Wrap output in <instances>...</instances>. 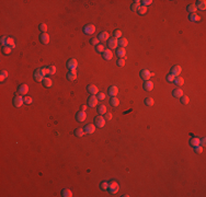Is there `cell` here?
<instances>
[{"label":"cell","mask_w":206,"mask_h":197,"mask_svg":"<svg viewBox=\"0 0 206 197\" xmlns=\"http://www.w3.org/2000/svg\"><path fill=\"white\" fill-rule=\"evenodd\" d=\"M119 183L115 181H112L111 183H109V187H108V190L110 192L111 194H116L117 192H119Z\"/></svg>","instance_id":"1"},{"label":"cell","mask_w":206,"mask_h":197,"mask_svg":"<svg viewBox=\"0 0 206 197\" xmlns=\"http://www.w3.org/2000/svg\"><path fill=\"white\" fill-rule=\"evenodd\" d=\"M108 47L109 49H116L117 46H119V39L114 38V37H111L108 39Z\"/></svg>","instance_id":"2"},{"label":"cell","mask_w":206,"mask_h":197,"mask_svg":"<svg viewBox=\"0 0 206 197\" xmlns=\"http://www.w3.org/2000/svg\"><path fill=\"white\" fill-rule=\"evenodd\" d=\"M95 26L93 25V24H87V25H84L83 26V33L84 34H87V35H92L93 33L95 32Z\"/></svg>","instance_id":"3"},{"label":"cell","mask_w":206,"mask_h":197,"mask_svg":"<svg viewBox=\"0 0 206 197\" xmlns=\"http://www.w3.org/2000/svg\"><path fill=\"white\" fill-rule=\"evenodd\" d=\"M44 78H45V75L43 74V72H42L41 68L36 69L35 72H34V79H35L36 82H43Z\"/></svg>","instance_id":"4"},{"label":"cell","mask_w":206,"mask_h":197,"mask_svg":"<svg viewBox=\"0 0 206 197\" xmlns=\"http://www.w3.org/2000/svg\"><path fill=\"white\" fill-rule=\"evenodd\" d=\"M28 92H29V86L26 83H22L18 87V93L20 95H25L28 94Z\"/></svg>","instance_id":"5"},{"label":"cell","mask_w":206,"mask_h":197,"mask_svg":"<svg viewBox=\"0 0 206 197\" xmlns=\"http://www.w3.org/2000/svg\"><path fill=\"white\" fill-rule=\"evenodd\" d=\"M94 125L98 128H102V127L105 126V118L102 116H96L94 118Z\"/></svg>","instance_id":"6"},{"label":"cell","mask_w":206,"mask_h":197,"mask_svg":"<svg viewBox=\"0 0 206 197\" xmlns=\"http://www.w3.org/2000/svg\"><path fill=\"white\" fill-rule=\"evenodd\" d=\"M23 103H24V98H22L20 94L19 95H14V98H13V105L14 106L21 107Z\"/></svg>","instance_id":"7"},{"label":"cell","mask_w":206,"mask_h":197,"mask_svg":"<svg viewBox=\"0 0 206 197\" xmlns=\"http://www.w3.org/2000/svg\"><path fill=\"white\" fill-rule=\"evenodd\" d=\"M181 71H182V68L179 65H175L170 69V75H172L175 78V77H179V75L181 74Z\"/></svg>","instance_id":"8"},{"label":"cell","mask_w":206,"mask_h":197,"mask_svg":"<svg viewBox=\"0 0 206 197\" xmlns=\"http://www.w3.org/2000/svg\"><path fill=\"white\" fill-rule=\"evenodd\" d=\"M78 67V61H77V59H75V58H71V59H69L68 61H67V68L69 69V70H75L76 68Z\"/></svg>","instance_id":"9"},{"label":"cell","mask_w":206,"mask_h":197,"mask_svg":"<svg viewBox=\"0 0 206 197\" xmlns=\"http://www.w3.org/2000/svg\"><path fill=\"white\" fill-rule=\"evenodd\" d=\"M139 75H140V78L143 79V80H145V81L149 80L150 77H151V72L148 70V69H143V70L139 72Z\"/></svg>","instance_id":"10"},{"label":"cell","mask_w":206,"mask_h":197,"mask_svg":"<svg viewBox=\"0 0 206 197\" xmlns=\"http://www.w3.org/2000/svg\"><path fill=\"white\" fill-rule=\"evenodd\" d=\"M87 91L90 93L91 95H95L99 93V90H98V87L94 86V84H89L87 87Z\"/></svg>","instance_id":"11"},{"label":"cell","mask_w":206,"mask_h":197,"mask_svg":"<svg viewBox=\"0 0 206 197\" xmlns=\"http://www.w3.org/2000/svg\"><path fill=\"white\" fill-rule=\"evenodd\" d=\"M109 37H110V34H109L108 32H105V31L100 32L99 35H98V38H99L100 42H108Z\"/></svg>","instance_id":"12"},{"label":"cell","mask_w":206,"mask_h":197,"mask_svg":"<svg viewBox=\"0 0 206 197\" xmlns=\"http://www.w3.org/2000/svg\"><path fill=\"white\" fill-rule=\"evenodd\" d=\"M88 105L90 107H94L98 105V98L95 95H91L89 99H88Z\"/></svg>","instance_id":"13"},{"label":"cell","mask_w":206,"mask_h":197,"mask_svg":"<svg viewBox=\"0 0 206 197\" xmlns=\"http://www.w3.org/2000/svg\"><path fill=\"white\" fill-rule=\"evenodd\" d=\"M86 118H87V114H86V112H83V111H80L76 114V119L80 123H82L83 120H86Z\"/></svg>","instance_id":"14"},{"label":"cell","mask_w":206,"mask_h":197,"mask_svg":"<svg viewBox=\"0 0 206 197\" xmlns=\"http://www.w3.org/2000/svg\"><path fill=\"white\" fill-rule=\"evenodd\" d=\"M94 130H95V125H93V124H88V125H86V127H84V133H86V134L91 135L94 133Z\"/></svg>","instance_id":"15"},{"label":"cell","mask_w":206,"mask_h":197,"mask_svg":"<svg viewBox=\"0 0 206 197\" xmlns=\"http://www.w3.org/2000/svg\"><path fill=\"white\" fill-rule=\"evenodd\" d=\"M40 41L42 44H48V42H49V35L47 33H41Z\"/></svg>","instance_id":"16"},{"label":"cell","mask_w":206,"mask_h":197,"mask_svg":"<svg viewBox=\"0 0 206 197\" xmlns=\"http://www.w3.org/2000/svg\"><path fill=\"white\" fill-rule=\"evenodd\" d=\"M102 54H103V58L105 60H111L113 58V53H112L111 49H105Z\"/></svg>","instance_id":"17"},{"label":"cell","mask_w":206,"mask_h":197,"mask_svg":"<svg viewBox=\"0 0 206 197\" xmlns=\"http://www.w3.org/2000/svg\"><path fill=\"white\" fill-rule=\"evenodd\" d=\"M108 93H109V94H110L111 96H116V95H117V93H119V89H117V87L112 86V87L109 88Z\"/></svg>","instance_id":"18"},{"label":"cell","mask_w":206,"mask_h":197,"mask_svg":"<svg viewBox=\"0 0 206 197\" xmlns=\"http://www.w3.org/2000/svg\"><path fill=\"white\" fill-rule=\"evenodd\" d=\"M126 55V50H125V48H123V47H119V48H116V56L119 57V58H124Z\"/></svg>","instance_id":"19"},{"label":"cell","mask_w":206,"mask_h":197,"mask_svg":"<svg viewBox=\"0 0 206 197\" xmlns=\"http://www.w3.org/2000/svg\"><path fill=\"white\" fill-rule=\"evenodd\" d=\"M67 79L69 81H74L77 79V72H76V70H70L67 72Z\"/></svg>","instance_id":"20"},{"label":"cell","mask_w":206,"mask_h":197,"mask_svg":"<svg viewBox=\"0 0 206 197\" xmlns=\"http://www.w3.org/2000/svg\"><path fill=\"white\" fill-rule=\"evenodd\" d=\"M143 88H144V90H146V91H151L153 89V83L151 82V81L147 80V81H145L144 82Z\"/></svg>","instance_id":"21"},{"label":"cell","mask_w":206,"mask_h":197,"mask_svg":"<svg viewBox=\"0 0 206 197\" xmlns=\"http://www.w3.org/2000/svg\"><path fill=\"white\" fill-rule=\"evenodd\" d=\"M195 6H196V8L199 9V10H203V11H204L205 9H206V1H205V0H197Z\"/></svg>","instance_id":"22"},{"label":"cell","mask_w":206,"mask_h":197,"mask_svg":"<svg viewBox=\"0 0 206 197\" xmlns=\"http://www.w3.org/2000/svg\"><path fill=\"white\" fill-rule=\"evenodd\" d=\"M172 95H173L174 98H181V96L183 95V91L181 89H179V88L173 89V91H172Z\"/></svg>","instance_id":"23"},{"label":"cell","mask_w":206,"mask_h":197,"mask_svg":"<svg viewBox=\"0 0 206 197\" xmlns=\"http://www.w3.org/2000/svg\"><path fill=\"white\" fill-rule=\"evenodd\" d=\"M43 84H44L45 88H52L53 87V81H52V79L45 77L44 80H43Z\"/></svg>","instance_id":"24"},{"label":"cell","mask_w":206,"mask_h":197,"mask_svg":"<svg viewBox=\"0 0 206 197\" xmlns=\"http://www.w3.org/2000/svg\"><path fill=\"white\" fill-rule=\"evenodd\" d=\"M189 20L193 21V22H198V21L201 20V18H199V16H198V14H196V13H190Z\"/></svg>","instance_id":"25"},{"label":"cell","mask_w":206,"mask_h":197,"mask_svg":"<svg viewBox=\"0 0 206 197\" xmlns=\"http://www.w3.org/2000/svg\"><path fill=\"white\" fill-rule=\"evenodd\" d=\"M110 104L112 105V106H114V107L119 106V104H120V101H119V99H117V98H115V96H111V100H110Z\"/></svg>","instance_id":"26"},{"label":"cell","mask_w":206,"mask_h":197,"mask_svg":"<svg viewBox=\"0 0 206 197\" xmlns=\"http://www.w3.org/2000/svg\"><path fill=\"white\" fill-rule=\"evenodd\" d=\"M127 44H128V41H127L126 38H124V37H121L119 39V46L120 47H123V48H125L127 46Z\"/></svg>","instance_id":"27"},{"label":"cell","mask_w":206,"mask_h":197,"mask_svg":"<svg viewBox=\"0 0 206 197\" xmlns=\"http://www.w3.org/2000/svg\"><path fill=\"white\" fill-rule=\"evenodd\" d=\"M62 196L63 197H71L72 196V192L68 188H64L62 190Z\"/></svg>","instance_id":"28"},{"label":"cell","mask_w":206,"mask_h":197,"mask_svg":"<svg viewBox=\"0 0 206 197\" xmlns=\"http://www.w3.org/2000/svg\"><path fill=\"white\" fill-rule=\"evenodd\" d=\"M74 134H75L76 137H82V136L84 135V129H82V128H77V129H75Z\"/></svg>","instance_id":"29"},{"label":"cell","mask_w":206,"mask_h":197,"mask_svg":"<svg viewBox=\"0 0 206 197\" xmlns=\"http://www.w3.org/2000/svg\"><path fill=\"white\" fill-rule=\"evenodd\" d=\"M140 7H141V6H140V1H137V0H136V1H134V4L132 5L131 8H132L133 11H136V12H137Z\"/></svg>","instance_id":"30"},{"label":"cell","mask_w":206,"mask_h":197,"mask_svg":"<svg viewBox=\"0 0 206 197\" xmlns=\"http://www.w3.org/2000/svg\"><path fill=\"white\" fill-rule=\"evenodd\" d=\"M173 82L177 84V86H183L184 84V79L182 77H175Z\"/></svg>","instance_id":"31"},{"label":"cell","mask_w":206,"mask_h":197,"mask_svg":"<svg viewBox=\"0 0 206 197\" xmlns=\"http://www.w3.org/2000/svg\"><path fill=\"white\" fill-rule=\"evenodd\" d=\"M190 145L192 147H195V146H198L199 145V138H197V137H194V138H192L190 140Z\"/></svg>","instance_id":"32"},{"label":"cell","mask_w":206,"mask_h":197,"mask_svg":"<svg viewBox=\"0 0 206 197\" xmlns=\"http://www.w3.org/2000/svg\"><path fill=\"white\" fill-rule=\"evenodd\" d=\"M186 9H187V11H189L190 13H195V11L197 10V8H196V6H195V5H193V4L187 6Z\"/></svg>","instance_id":"33"},{"label":"cell","mask_w":206,"mask_h":197,"mask_svg":"<svg viewBox=\"0 0 206 197\" xmlns=\"http://www.w3.org/2000/svg\"><path fill=\"white\" fill-rule=\"evenodd\" d=\"M98 113L100 115H104L105 113H107V106H104V105H100V106L98 107Z\"/></svg>","instance_id":"34"},{"label":"cell","mask_w":206,"mask_h":197,"mask_svg":"<svg viewBox=\"0 0 206 197\" xmlns=\"http://www.w3.org/2000/svg\"><path fill=\"white\" fill-rule=\"evenodd\" d=\"M144 103H145V105H147V106H151V105H153V100L148 96V98H146L144 100Z\"/></svg>","instance_id":"35"},{"label":"cell","mask_w":206,"mask_h":197,"mask_svg":"<svg viewBox=\"0 0 206 197\" xmlns=\"http://www.w3.org/2000/svg\"><path fill=\"white\" fill-rule=\"evenodd\" d=\"M38 30H40L42 33H46L47 32V25L45 23H40V25H38Z\"/></svg>","instance_id":"36"},{"label":"cell","mask_w":206,"mask_h":197,"mask_svg":"<svg viewBox=\"0 0 206 197\" xmlns=\"http://www.w3.org/2000/svg\"><path fill=\"white\" fill-rule=\"evenodd\" d=\"M113 37L116 38V39H120L121 37H122V32H121L120 30H115V31L113 32Z\"/></svg>","instance_id":"37"},{"label":"cell","mask_w":206,"mask_h":197,"mask_svg":"<svg viewBox=\"0 0 206 197\" xmlns=\"http://www.w3.org/2000/svg\"><path fill=\"white\" fill-rule=\"evenodd\" d=\"M8 78V71L7 70H1V72H0V80L4 81L5 79Z\"/></svg>","instance_id":"38"},{"label":"cell","mask_w":206,"mask_h":197,"mask_svg":"<svg viewBox=\"0 0 206 197\" xmlns=\"http://www.w3.org/2000/svg\"><path fill=\"white\" fill-rule=\"evenodd\" d=\"M7 46L11 47V48H14L16 47V43H14V39L12 37H8V45Z\"/></svg>","instance_id":"39"},{"label":"cell","mask_w":206,"mask_h":197,"mask_svg":"<svg viewBox=\"0 0 206 197\" xmlns=\"http://www.w3.org/2000/svg\"><path fill=\"white\" fill-rule=\"evenodd\" d=\"M12 48L9 47V46H2V53L5 54V55H9V54L11 53Z\"/></svg>","instance_id":"40"},{"label":"cell","mask_w":206,"mask_h":197,"mask_svg":"<svg viewBox=\"0 0 206 197\" xmlns=\"http://www.w3.org/2000/svg\"><path fill=\"white\" fill-rule=\"evenodd\" d=\"M147 11H148V10H147V7H144V6H141L137 12H138V14H141V16H144V14L147 13Z\"/></svg>","instance_id":"41"},{"label":"cell","mask_w":206,"mask_h":197,"mask_svg":"<svg viewBox=\"0 0 206 197\" xmlns=\"http://www.w3.org/2000/svg\"><path fill=\"white\" fill-rule=\"evenodd\" d=\"M180 102L182 103V104L186 105L187 103H189V96H186V95H182V96H181V99H180Z\"/></svg>","instance_id":"42"},{"label":"cell","mask_w":206,"mask_h":197,"mask_svg":"<svg viewBox=\"0 0 206 197\" xmlns=\"http://www.w3.org/2000/svg\"><path fill=\"white\" fill-rule=\"evenodd\" d=\"M99 38L98 37H92L90 38V44L93 45V46H96V45H99Z\"/></svg>","instance_id":"43"},{"label":"cell","mask_w":206,"mask_h":197,"mask_svg":"<svg viewBox=\"0 0 206 197\" xmlns=\"http://www.w3.org/2000/svg\"><path fill=\"white\" fill-rule=\"evenodd\" d=\"M0 43H1L2 46H7L8 45V36H2L1 39H0Z\"/></svg>","instance_id":"44"},{"label":"cell","mask_w":206,"mask_h":197,"mask_svg":"<svg viewBox=\"0 0 206 197\" xmlns=\"http://www.w3.org/2000/svg\"><path fill=\"white\" fill-rule=\"evenodd\" d=\"M95 50H96V53H103L105 49H104V46H103L102 44H99L95 46Z\"/></svg>","instance_id":"45"},{"label":"cell","mask_w":206,"mask_h":197,"mask_svg":"<svg viewBox=\"0 0 206 197\" xmlns=\"http://www.w3.org/2000/svg\"><path fill=\"white\" fill-rule=\"evenodd\" d=\"M108 187H109V183L108 182H102L101 184H100V188H101L102 190H107L108 189Z\"/></svg>","instance_id":"46"},{"label":"cell","mask_w":206,"mask_h":197,"mask_svg":"<svg viewBox=\"0 0 206 197\" xmlns=\"http://www.w3.org/2000/svg\"><path fill=\"white\" fill-rule=\"evenodd\" d=\"M116 65L119 67H124L125 66V60H124V58H119V60L116 61Z\"/></svg>","instance_id":"47"},{"label":"cell","mask_w":206,"mask_h":197,"mask_svg":"<svg viewBox=\"0 0 206 197\" xmlns=\"http://www.w3.org/2000/svg\"><path fill=\"white\" fill-rule=\"evenodd\" d=\"M194 151L196 153H202L203 152V147L201 146V145H198V146H195L194 147Z\"/></svg>","instance_id":"48"},{"label":"cell","mask_w":206,"mask_h":197,"mask_svg":"<svg viewBox=\"0 0 206 197\" xmlns=\"http://www.w3.org/2000/svg\"><path fill=\"white\" fill-rule=\"evenodd\" d=\"M32 102H33V99L31 96H24V103L25 104H31Z\"/></svg>","instance_id":"49"},{"label":"cell","mask_w":206,"mask_h":197,"mask_svg":"<svg viewBox=\"0 0 206 197\" xmlns=\"http://www.w3.org/2000/svg\"><path fill=\"white\" fill-rule=\"evenodd\" d=\"M167 81H168V82L169 83H172V82H173V81H174V77H173V76H172V75H170V74H169L168 76H167Z\"/></svg>","instance_id":"50"},{"label":"cell","mask_w":206,"mask_h":197,"mask_svg":"<svg viewBox=\"0 0 206 197\" xmlns=\"http://www.w3.org/2000/svg\"><path fill=\"white\" fill-rule=\"evenodd\" d=\"M41 70H42V72L45 75V76H47V75H49V68L48 67H42L41 68Z\"/></svg>","instance_id":"51"},{"label":"cell","mask_w":206,"mask_h":197,"mask_svg":"<svg viewBox=\"0 0 206 197\" xmlns=\"http://www.w3.org/2000/svg\"><path fill=\"white\" fill-rule=\"evenodd\" d=\"M140 2L143 4L144 7H147V6H150L152 4V0H144V1H140Z\"/></svg>","instance_id":"52"},{"label":"cell","mask_w":206,"mask_h":197,"mask_svg":"<svg viewBox=\"0 0 206 197\" xmlns=\"http://www.w3.org/2000/svg\"><path fill=\"white\" fill-rule=\"evenodd\" d=\"M105 96H107V94H105V93L99 92V93H98V96H96V98H98V100H104V99H105Z\"/></svg>","instance_id":"53"},{"label":"cell","mask_w":206,"mask_h":197,"mask_svg":"<svg viewBox=\"0 0 206 197\" xmlns=\"http://www.w3.org/2000/svg\"><path fill=\"white\" fill-rule=\"evenodd\" d=\"M49 68V75H55L56 74V67L55 66H50V67H48Z\"/></svg>","instance_id":"54"},{"label":"cell","mask_w":206,"mask_h":197,"mask_svg":"<svg viewBox=\"0 0 206 197\" xmlns=\"http://www.w3.org/2000/svg\"><path fill=\"white\" fill-rule=\"evenodd\" d=\"M104 118H105V120H110V119H112V114L111 113H105L104 114Z\"/></svg>","instance_id":"55"},{"label":"cell","mask_w":206,"mask_h":197,"mask_svg":"<svg viewBox=\"0 0 206 197\" xmlns=\"http://www.w3.org/2000/svg\"><path fill=\"white\" fill-rule=\"evenodd\" d=\"M205 141H206V139H205V138H202L201 140H199V145H201L202 147H204V146H205V144H206Z\"/></svg>","instance_id":"56"},{"label":"cell","mask_w":206,"mask_h":197,"mask_svg":"<svg viewBox=\"0 0 206 197\" xmlns=\"http://www.w3.org/2000/svg\"><path fill=\"white\" fill-rule=\"evenodd\" d=\"M86 110H87V106H86V105H81V111L86 112Z\"/></svg>","instance_id":"57"}]
</instances>
